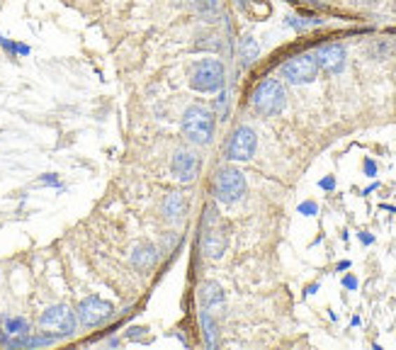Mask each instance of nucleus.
<instances>
[{
  "label": "nucleus",
  "mask_w": 396,
  "mask_h": 350,
  "mask_svg": "<svg viewBox=\"0 0 396 350\" xmlns=\"http://www.w3.org/2000/svg\"><path fill=\"white\" fill-rule=\"evenodd\" d=\"M182 132L185 137L197 146L210 144L214 137V114L202 105L187 107V112L182 114Z\"/></svg>",
  "instance_id": "f257e3e1"
},
{
  "label": "nucleus",
  "mask_w": 396,
  "mask_h": 350,
  "mask_svg": "<svg viewBox=\"0 0 396 350\" xmlns=\"http://www.w3.org/2000/svg\"><path fill=\"white\" fill-rule=\"evenodd\" d=\"M287 105V93H285V86L275 78H268V81L258 83V88L253 90V107L258 109L265 117H275L280 114Z\"/></svg>",
  "instance_id": "f03ea898"
},
{
  "label": "nucleus",
  "mask_w": 396,
  "mask_h": 350,
  "mask_svg": "<svg viewBox=\"0 0 396 350\" xmlns=\"http://www.w3.org/2000/svg\"><path fill=\"white\" fill-rule=\"evenodd\" d=\"M224 86V66L217 59H200L190 69V88L197 93H214Z\"/></svg>",
  "instance_id": "7ed1b4c3"
},
{
  "label": "nucleus",
  "mask_w": 396,
  "mask_h": 350,
  "mask_svg": "<svg viewBox=\"0 0 396 350\" xmlns=\"http://www.w3.org/2000/svg\"><path fill=\"white\" fill-rule=\"evenodd\" d=\"M214 195L224 205H233L246 195V177L236 168H221L214 177Z\"/></svg>",
  "instance_id": "20e7f679"
},
{
  "label": "nucleus",
  "mask_w": 396,
  "mask_h": 350,
  "mask_svg": "<svg viewBox=\"0 0 396 350\" xmlns=\"http://www.w3.org/2000/svg\"><path fill=\"white\" fill-rule=\"evenodd\" d=\"M39 326H41V331L49 333L51 338L71 336V333L76 331V314H73L66 304L49 307V309L41 314Z\"/></svg>",
  "instance_id": "39448f33"
},
{
  "label": "nucleus",
  "mask_w": 396,
  "mask_h": 350,
  "mask_svg": "<svg viewBox=\"0 0 396 350\" xmlns=\"http://www.w3.org/2000/svg\"><path fill=\"white\" fill-rule=\"evenodd\" d=\"M319 73V61L316 54H299L294 59L282 64V76L287 78L292 86H301V83H311Z\"/></svg>",
  "instance_id": "423d86ee"
},
{
  "label": "nucleus",
  "mask_w": 396,
  "mask_h": 350,
  "mask_svg": "<svg viewBox=\"0 0 396 350\" xmlns=\"http://www.w3.org/2000/svg\"><path fill=\"white\" fill-rule=\"evenodd\" d=\"M255 146H258V137L251 127H238L236 132L231 134V141H228L226 156L231 161H248L253 159Z\"/></svg>",
  "instance_id": "0eeeda50"
},
{
  "label": "nucleus",
  "mask_w": 396,
  "mask_h": 350,
  "mask_svg": "<svg viewBox=\"0 0 396 350\" xmlns=\"http://www.w3.org/2000/svg\"><path fill=\"white\" fill-rule=\"evenodd\" d=\"M112 304L105 299H100V297H86V299L78 304V321L83 323V326H97V323H102L105 318L112 316Z\"/></svg>",
  "instance_id": "6e6552de"
},
{
  "label": "nucleus",
  "mask_w": 396,
  "mask_h": 350,
  "mask_svg": "<svg viewBox=\"0 0 396 350\" xmlns=\"http://www.w3.org/2000/svg\"><path fill=\"white\" fill-rule=\"evenodd\" d=\"M170 170H173V175L178 177L180 182H190L195 180L197 170H200V161H197V156L192 154V151H178V154L173 156Z\"/></svg>",
  "instance_id": "1a4fd4ad"
},
{
  "label": "nucleus",
  "mask_w": 396,
  "mask_h": 350,
  "mask_svg": "<svg viewBox=\"0 0 396 350\" xmlns=\"http://www.w3.org/2000/svg\"><path fill=\"white\" fill-rule=\"evenodd\" d=\"M316 61H319V69H324L326 73H341L346 66V49L341 44H326L319 49Z\"/></svg>",
  "instance_id": "9d476101"
},
{
  "label": "nucleus",
  "mask_w": 396,
  "mask_h": 350,
  "mask_svg": "<svg viewBox=\"0 0 396 350\" xmlns=\"http://www.w3.org/2000/svg\"><path fill=\"white\" fill-rule=\"evenodd\" d=\"M3 331H5V336H8L5 343H8V346H18V343L29 333V323L20 316H8L3 321Z\"/></svg>",
  "instance_id": "9b49d317"
},
{
  "label": "nucleus",
  "mask_w": 396,
  "mask_h": 350,
  "mask_svg": "<svg viewBox=\"0 0 396 350\" xmlns=\"http://www.w3.org/2000/svg\"><path fill=\"white\" fill-rule=\"evenodd\" d=\"M156 258H158V253H156V248L151 243H139L137 248H134V253H132L134 268L142 270V273H149V270L153 268Z\"/></svg>",
  "instance_id": "f8f14e48"
},
{
  "label": "nucleus",
  "mask_w": 396,
  "mask_h": 350,
  "mask_svg": "<svg viewBox=\"0 0 396 350\" xmlns=\"http://www.w3.org/2000/svg\"><path fill=\"white\" fill-rule=\"evenodd\" d=\"M200 302L205 309L224 304V292L221 287H219V282H205V285L200 287Z\"/></svg>",
  "instance_id": "ddd939ff"
},
{
  "label": "nucleus",
  "mask_w": 396,
  "mask_h": 350,
  "mask_svg": "<svg viewBox=\"0 0 396 350\" xmlns=\"http://www.w3.org/2000/svg\"><path fill=\"white\" fill-rule=\"evenodd\" d=\"M226 250V236L221 231H207L205 234V253L210 258H221Z\"/></svg>",
  "instance_id": "4468645a"
},
{
  "label": "nucleus",
  "mask_w": 396,
  "mask_h": 350,
  "mask_svg": "<svg viewBox=\"0 0 396 350\" xmlns=\"http://www.w3.org/2000/svg\"><path fill=\"white\" fill-rule=\"evenodd\" d=\"M187 210V202H185V197L180 195V192H170L168 197H165V202H163V212H165V217H170V219H180L182 214H185Z\"/></svg>",
  "instance_id": "2eb2a0df"
},
{
  "label": "nucleus",
  "mask_w": 396,
  "mask_h": 350,
  "mask_svg": "<svg viewBox=\"0 0 396 350\" xmlns=\"http://www.w3.org/2000/svg\"><path fill=\"white\" fill-rule=\"evenodd\" d=\"M258 41L253 39V36H246V39L241 41V61L243 64H253L255 59H258Z\"/></svg>",
  "instance_id": "dca6fc26"
},
{
  "label": "nucleus",
  "mask_w": 396,
  "mask_h": 350,
  "mask_svg": "<svg viewBox=\"0 0 396 350\" xmlns=\"http://www.w3.org/2000/svg\"><path fill=\"white\" fill-rule=\"evenodd\" d=\"M202 328H205V338H207V346L214 348L217 346V328H214V321L207 311H202Z\"/></svg>",
  "instance_id": "f3484780"
},
{
  "label": "nucleus",
  "mask_w": 396,
  "mask_h": 350,
  "mask_svg": "<svg viewBox=\"0 0 396 350\" xmlns=\"http://www.w3.org/2000/svg\"><path fill=\"white\" fill-rule=\"evenodd\" d=\"M195 3L200 5V10H202V13H207V15L217 13V10H219V0H195Z\"/></svg>",
  "instance_id": "a211bd4d"
},
{
  "label": "nucleus",
  "mask_w": 396,
  "mask_h": 350,
  "mask_svg": "<svg viewBox=\"0 0 396 350\" xmlns=\"http://www.w3.org/2000/svg\"><path fill=\"white\" fill-rule=\"evenodd\" d=\"M299 212L306 214V217H314V214L319 212V207H316L314 202H304V205H299Z\"/></svg>",
  "instance_id": "6ab92c4d"
},
{
  "label": "nucleus",
  "mask_w": 396,
  "mask_h": 350,
  "mask_svg": "<svg viewBox=\"0 0 396 350\" xmlns=\"http://www.w3.org/2000/svg\"><path fill=\"white\" fill-rule=\"evenodd\" d=\"M364 173H367V175L377 173V166H374V161H364Z\"/></svg>",
  "instance_id": "aec40b11"
},
{
  "label": "nucleus",
  "mask_w": 396,
  "mask_h": 350,
  "mask_svg": "<svg viewBox=\"0 0 396 350\" xmlns=\"http://www.w3.org/2000/svg\"><path fill=\"white\" fill-rule=\"evenodd\" d=\"M319 185L324 187V190H333V187H336V180H333V177H324Z\"/></svg>",
  "instance_id": "412c9836"
},
{
  "label": "nucleus",
  "mask_w": 396,
  "mask_h": 350,
  "mask_svg": "<svg viewBox=\"0 0 396 350\" xmlns=\"http://www.w3.org/2000/svg\"><path fill=\"white\" fill-rule=\"evenodd\" d=\"M343 285H346V287H348V290H355V287H357V280H355V278H353V275H348V278H346V280H343Z\"/></svg>",
  "instance_id": "4be33fe9"
},
{
  "label": "nucleus",
  "mask_w": 396,
  "mask_h": 350,
  "mask_svg": "<svg viewBox=\"0 0 396 350\" xmlns=\"http://www.w3.org/2000/svg\"><path fill=\"white\" fill-rule=\"evenodd\" d=\"M142 333H146V328H132V333H127V338H132L134 341V338H139Z\"/></svg>",
  "instance_id": "5701e85b"
},
{
  "label": "nucleus",
  "mask_w": 396,
  "mask_h": 350,
  "mask_svg": "<svg viewBox=\"0 0 396 350\" xmlns=\"http://www.w3.org/2000/svg\"><path fill=\"white\" fill-rule=\"evenodd\" d=\"M360 241H362V243H372L374 238H372V236H367V234H360Z\"/></svg>",
  "instance_id": "b1692460"
},
{
  "label": "nucleus",
  "mask_w": 396,
  "mask_h": 350,
  "mask_svg": "<svg viewBox=\"0 0 396 350\" xmlns=\"http://www.w3.org/2000/svg\"><path fill=\"white\" fill-rule=\"evenodd\" d=\"M348 268H350V263H348V260H343V263L338 265V270H348Z\"/></svg>",
  "instance_id": "393cba45"
}]
</instances>
